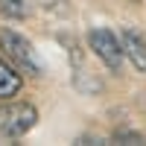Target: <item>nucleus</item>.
<instances>
[{
    "label": "nucleus",
    "instance_id": "nucleus-1",
    "mask_svg": "<svg viewBox=\"0 0 146 146\" xmlns=\"http://www.w3.org/2000/svg\"><path fill=\"white\" fill-rule=\"evenodd\" d=\"M0 50H3V58L12 62L21 73H29V76H38L41 73V64L35 58V50L32 44L23 38V35L12 32V29H3L0 32Z\"/></svg>",
    "mask_w": 146,
    "mask_h": 146
},
{
    "label": "nucleus",
    "instance_id": "nucleus-2",
    "mask_svg": "<svg viewBox=\"0 0 146 146\" xmlns=\"http://www.w3.org/2000/svg\"><path fill=\"white\" fill-rule=\"evenodd\" d=\"M38 111L32 102H6L0 105V135L3 137H23L35 129Z\"/></svg>",
    "mask_w": 146,
    "mask_h": 146
},
{
    "label": "nucleus",
    "instance_id": "nucleus-3",
    "mask_svg": "<svg viewBox=\"0 0 146 146\" xmlns=\"http://www.w3.org/2000/svg\"><path fill=\"white\" fill-rule=\"evenodd\" d=\"M88 47L94 50V56L100 58V62H102L108 70H111V73H117L120 64H123V58H126L123 41H120L111 29H102V27L88 32Z\"/></svg>",
    "mask_w": 146,
    "mask_h": 146
},
{
    "label": "nucleus",
    "instance_id": "nucleus-4",
    "mask_svg": "<svg viewBox=\"0 0 146 146\" xmlns=\"http://www.w3.org/2000/svg\"><path fill=\"white\" fill-rule=\"evenodd\" d=\"M120 41H123V50H126V58L131 64H135L137 70H146V41H143V35L137 29H131L126 27L123 35H120Z\"/></svg>",
    "mask_w": 146,
    "mask_h": 146
},
{
    "label": "nucleus",
    "instance_id": "nucleus-5",
    "mask_svg": "<svg viewBox=\"0 0 146 146\" xmlns=\"http://www.w3.org/2000/svg\"><path fill=\"white\" fill-rule=\"evenodd\" d=\"M21 85H23V79H21L18 67L12 62H3V58H0V100L18 96L21 94Z\"/></svg>",
    "mask_w": 146,
    "mask_h": 146
},
{
    "label": "nucleus",
    "instance_id": "nucleus-6",
    "mask_svg": "<svg viewBox=\"0 0 146 146\" xmlns=\"http://www.w3.org/2000/svg\"><path fill=\"white\" fill-rule=\"evenodd\" d=\"M0 15L12 21L27 18V0H0Z\"/></svg>",
    "mask_w": 146,
    "mask_h": 146
},
{
    "label": "nucleus",
    "instance_id": "nucleus-7",
    "mask_svg": "<svg viewBox=\"0 0 146 146\" xmlns=\"http://www.w3.org/2000/svg\"><path fill=\"white\" fill-rule=\"evenodd\" d=\"M111 140H114V143H146V137L140 135V131H129V129L114 131V135H111Z\"/></svg>",
    "mask_w": 146,
    "mask_h": 146
},
{
    "label": "nucleus",
    "instance_id": "nucleus-8",
    "mask_svg": "<svg viewBox=\"0 0 146 146\" xmlns=\"http://www.w3.org/2000/svg\"><path fill=\"white\" fill-rule=\"evenodd\" d=\"M135 3H137V0H135Z\"/></svg>",
    "mask_w": 146,
    "mask_h": 146
}]
</instances>
